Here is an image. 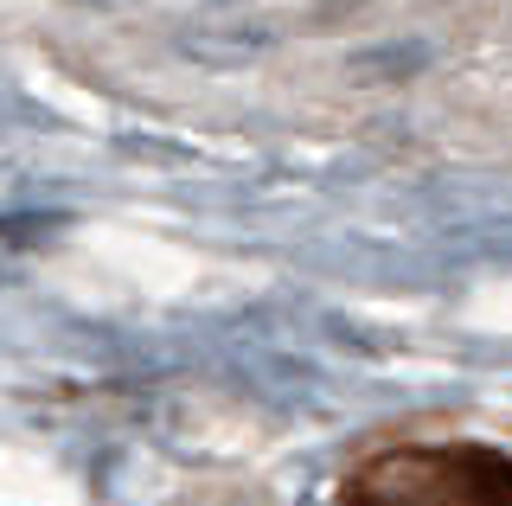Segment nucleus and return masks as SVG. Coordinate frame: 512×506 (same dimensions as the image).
Returning <instances> with one entry per match:
<instances>
[{
  "label": "nucleus",
  "instance_id": "nucleus-1",
  "mask_svg": "<svg viewBox=\"0 0 512 506\" xmlns=\"http://www.w3.org/2000/svg\"><path fill=\"white\" fill-rule=\"evenodd\" d=\"M333 506H512V449L480 436H384L340 474Z\"/></svg>",
  "mask_w": 512,
  "mask_h": 506
}]
</instances>
